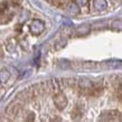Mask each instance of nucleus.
Listing matches in <instances>:
<instances>
[{"instance_id":"f257e3e1","label":"nucleus","mask_w":122,"mask_h":122,"mask_svg":"<svg viewBox=\"0 0 122 122\" xmlns=\"http://www.w3.org/2000/svg\"><path fill=\"white\" fill-rule=\"evenodd\" d=\"M45 29V24L39 19H34L31 20L29 25V30L33 35H39L44 31Z\"/></svg>"},{"instance_id":"f03ea898","label":"nucleus","mask_w":122,"mask_h":122,"mask_svg":"<svg viewBox=\"0 0 122 122\" xmlns=\"http://www.w3.org/2000/svg\"><path fill=\"white\" fill-rule=\"evenodd\" d=\"M77 85L80 90L83 91L84 93H93V89H94V83L87 80V78H81L77 82Z\"/></svg>"},{"instance_id":"7ed1b4c3","label":"nucleus","mask_w":122,"mask_h":122,"mask_svg":"<svg viewBox=\"0 0 122 122\" xmlns=\"http://www.w3.org/2000/svg\"><path fill=\"white\" fill-rule=\"evenodd\" d=\"M54 103H55L56 107L58 110H63L64 107L67 105V99L65 96V94L62 92L56 93L55 96H54Z\"/></svg>"},{"instance_id":"20e7f679","label":"nucleus","mask_w":122,"mask_h":122,"mask_svg":"<svg viewBox=\"0 0 122 122\" xmlns=\"http://www.w3.org/2000/svg\"><path fill=\"white\" fill-rule=\"evenodd\" d=\"M20 107H21L20 103H19L18 101H15V102L10 103L7 107L6 113H7L8 115H10V117H16V115L19 113V111H20Z\"/></svg>"},{"instance_id":"39448f33","label":"nucleus","mask_w":122,"mask_h":122,"mask_svg":"<svg viewBox=\"0 0 122 122\" xmlns=\"http://www.w3.org/2000/svg\"><path fill=\"white\" fill-rule=\"evenodd\" d=\"M90 30H91V27L89 25H82V26L77 27L75 33L77 36H84V35H87L90 33Z\"/></svg>"},{"instance_id":"423d86ee","label":"nucleus","mask_w":122,"mask_h":122,"mask_svg":"<svg viewBox=\"0 0 122 122\" xmlns=\"http://www.w3.org/2000/svg\"><path fill=\"white\" fill-rule=\"evenodd\" d=\"M66 9L71 15H77L78 12H80V8H78V5L76 4V2H71V4H68Z\"/></svg>"},{"instance_id":"0eeeda50","label":"nucleus","mask_w":122,"mask_h":122,"mask_svg":"<svg viewBox=\"0 0 122 122\" xmlns=\"http://www.w3.org/2000/svg\"><path fill=\"white\" fill-rule=\"evenodd\" d=\"M107 7V0H94V8L96 10H105Z\"/></svg>"},{"instance_id":"6e6552de","label":"nucleus","mask_w":122,"mask_h":122,"mask_svg":"<svg viewBox=\"0 0 122 122\" xmlns=\"http://www.w3.org/2000/svg\"><path fill=\"white\" fill-rule=\"evenodd\" d=\"M104 65H105V67H109V68H117V67H119L121 64H120V62H118V61H110V62H105Z\"/></svg>"},{"instance_id":"1a4fd4ad","label":"nucleus","mask_w":122,"mask_h":122,"mask_svg":"<svg viewBox=\"0 0 122 122\" xmlns=\"http://www.w3.org/2000/svg\"><path fill=\"white\" fill-rule=\"evenodd\" d=\"M112 27L114 29H118V30H122V21L121 20H114L112 22Z\"/></svg>"},{"instance_id":"9d476101","label":"nucleus","mask_w":122,"mask_h":122,"mask_svg":"<svg viewBox=\"0 0 122 122\" xmlns=\"http://www.w3.org/2000/svg\"><path fill=\"white\" fill-rule=\"evenodd\" d=\"M8 77H9V74H8L7 72H0V80H1V82H6L8 80Z\"/></svg>"},{"instance_id":"9b49d317","label":"nucleus","mask_w":122,"mask_h":122,"mask_svg":"<svg viewBox=\"0 0 122 122\" xmlns=\"http://www.w3.org/2000/svg\"><path fill=\"white\" fill-rule=\"evenodd\" d=\"M75 2H76L78 6L84 7V6H86V5L89 4V0H75Z\"/></svg>"},{"instance_id":"f8f14e48","label":"nucleus","mask_w":122,"mask_h":122,"mask_svg":"<svg viewBox=\"0 0 122 122\" xmlns=\"http://www.w3.org/2000/svg\"><path fill=\"white\" fill-rule=\"evenodd\" d=\"M82 66L84 67V68H93V67H95V64L92 63V62H86V63H84Z\"/></svg>"},{"instance_id":"ddd939ff","label":"nucleus","mask_w":122,"mask_h":122,"mask_svg":"<svg viewBox=\"0 0 122 122\" xmlns=\"http://www.w3.org/2000/svg\"><path fill=\"white\" fill-rule=\"evenodd\" d=\"M65 45H66V41H59V43H57V44H56L55 48H56V49H59V48L64 47Z\"/></svg>"},{"instance_id":"4468645a","label":"nucleus","mask_w":122,"mask_h":122,"mask_svg":"<svg viewBox=\"0 0 122 122\" xmlns=\"http://www.w3.org/2000/svg\"><path fill=\"white\" fill-rule=\"evenodd\" d=\"M47 1L49 2V4H52L53 6H58L61 0H47Z\"/></svg>"},{"instance_id":"2eb2a0df","label":"nucleus","mask_w":122,"mask_h":122,"mask_svg":"<svg viewBox=\"0 0 122 122\" xmlns=\"http://www.w3.org/2000/svg\"><path fill=\"white\" fill-rule=\"evenodd\" d=\"M113 1H119V0H113Z\"/></svg>"},{"instance_id":"dca6fc26","label":"nucleus","mask_w":122,"mask_h":122,"mask_svg":"<svg viewBox=\"0 0 122 122\" xmlns=\"http://www.w3.org/2000/svg\"><path fill=\"white\" fill-rule=\"evenodd\" d=\"M0 83H1V80H0Z\"/></svg>"}]
</instances>
